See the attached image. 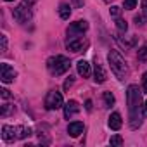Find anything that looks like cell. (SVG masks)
Instances as JSON below:
<instances>
[{
  "label": "cell",
  "mask_w": 147,
  "mask_h": 147,
  "mask_svg": "<svg viewBox=\"0 0 147 147\" xmlns=\"http://www.w3.org/2000/svg\"><path fill=\"white\" fill-rule=\"evenodd\" d=\"M73 4H75L76 7H82L83 5V0H73Z\"/></svg>",
  "instance_id": "30"
},
{
  "label": "cell",
  "mask_w": 147,
  "mask_h": 147,
  "mask_svg": "<svg viewBox=\"0 0 147 147\" xmlns=\"http://www.w3.org/2000/svg\"><path fill=\"white\" fill-rule=\"evenodd\" d=\"M135 23H137V26H142L144 24V18L142 16H135Z\"/></svg>",
  "instance_id": "28"
},
{
  "label": "cell",
  "mask_w": 147,
  "mask_h": 147,
  "mask_svg": "<svg viewBox=\"0 0 147 147\" xmlns=\"http://www.w3.org/2000/svg\"><path fill=\"white\" fill-rule=\"evenodd\" d=\"M78 111H80V106L76 100H67L64 104V118H67V119L73 118L75 114H78Z\"/></svg>",
  "instance_id": "9"
},
{
  "label": "cell",
  "mask_w": 147,
  "mask_h": 147,
  "mask_svg": "<svg viewBox=\"0 0 147 147\" xmlns=\"http://www.w3.org/2000/svg\"><path fill=\"white\" fill-rule=\"evenodd\" d=\"M144 114H145V116H147V100H145V102H144Z\"/></svg>",
  "instance_id": "32"
},
{
  "label": "cell",
  "mask_w": 147,
  "mask_h": 147,
  "mask_svg": "<svg viewBox=\"0 0 147 147\" xmlns=\"http://www.w3.org/2000/svg\"><path fill=\"white\" fill-rule=\"evenodd\" d=\"M71 85H73V76H69V78H67V80L64 82V90H67V88H69Z\"/></svg>",
  "instance_id": "26"
},
{
  "label": "cell",
  "mask_w": 147,
  "mask_h": 147,
  "mask_svg": "<svg viewBox=\"0 0 147 147\" xmlns=\"http://www.w3.org/2000/svg\"><path fill=\"white\" fill-rule=\"evenodd\" d=\"M0 42H2V52L7 50V36L5 35H0Z\"/></svg>",
  "instance_id": "24"
},
{
  "label": "cell",
  "mask_w": 147,
  "mask_h": 147,
  "mask_svg": "<svg viewBox=\"0 0 147 147\" xmlns=\"http://www.w3.org/2000/svg\"><path fill=\"white\" fill-rule=\"evenodd\" d=\"M126 102H128V114H130V128L137 130L142 125V113L144 104H142V92L137 85H130L126 90Z\"/></svg>",
  "instance_id": "1"
},
{
  "label": "cell",
  "mask_w": 147,
  "mask_h": 147,
  "mask_svg": "<svg viewBox=\"0 0 147 147\" xmlns=\"http://www.w3.org/2000/svg\"><path fill=\"white\" fill-rule=\"evenodd\" d=\"M142 7H144V12H145V16H147V0H144V2H142Z\"/></svg>",
  "instance_id": "31"
},
{
  "label": "cell",
  "mask_w": 147,
  "mask_h": 147,
  "mask_svg": "<svg viewBox=\"0 0 147 147\" xmlns=\"http://www.w3.org/2000/svg\"><path fill=\"white\" fill-rule=\"evenodd\" d=\"M109 144H111V145H123V138H121L119 135H113L111 140H109Z\"/></svg>",
  "instance_id": "21"
},
{
  "label": "cell",
  "mask_w": 147,
  "mask_h": 147,
  "mask_svg": "<svg viewBox=\"0 0 147 147\" xmlns=\"http://www.w3.org/2000/svg\"><path fill=\"white\" fill-rule=\"evenodd\" d=\"M87 30H88V23H87L85 19H80V21L73 23V24L67 28V36H80V35H83Z\"/></svg>",
  "instance_id": "7"
},
{
  "label": "cell",
  "mask_w": 147,
  "mask_h": 147,
  "mask_svg": "<svg viewBox=\"0 0 147 147\" xmlns=\"http://www.w3.org/2000/svg\"><path fill=\"white\" fill-rule=\"evenodd\" d=\"M142 90H144V94H147V71L142 75Z\"/></svg>",
  "instance_id": "23"
},
{
  "label": "cell",
  "mask_w": 147,
  "mask_h": 147,
  "mask_svg": "<svg viewBox=\"0 0 147 147\" xmlns=\"http://www.w3.org/2000/svg\"><path fill=\"white\" fill-rule=\"evenodd\" d=\"M2 138L5 142H12L14 138H18V130L14 126H9V125H4L2 126Z\"/></svg>",
  "instance_id": "13"
},
{
  "label": "cell",
  "mask_w": 147,
  "mask_h": 147,
  "mask_svg": "<svg viewBox=\"0 0 147 147\" xmlns=\"http://www.w3.org/2000/svg\"><path fill=\"white\" fill-rule=\"evenodd\" d=\"M5 2H14V0H5Z\"/></svg>",
  "instance_id": "33"
},
{
  "label": "cell",
  "mask_w": 147,
  "mask_h": 147,
  "mask_svg": "<svg viewBox=\"0 0 147 147\" xmlns=\"http://www.w3.org/2000/svg\"><path fill=\"white\" fill-rule=\"evenodd\" d=\"M138 61H147V43H144L138 50Z\"/></svg>",
  "instance_id": "19"
},
{
  "label": "cell",
  "mask_w": 147,
  "mask_h": 147,
  "mask_svg": "<svg viewBox=\"0 0 147 147\" xmlns=\"http://www.w3.org/2000/svg\"><path fill=\"white\" fill-rule=\"evenodd\" d=\"M102 99H104V106H106V107H111V106L114 104V95H113L111 92H104V94H102Z\"/></svg>",
  "instance_id": "17"
},
{
  "label": "cell",
  "mask_w": 147,
  "mask_h": 147,
  "mask_svg": "<svg viewBox=\"0 0 147 147\" xmlns=\"http://www.w3.org/2000/svg\"><path fill=\"white\" fill-rule=\"evenodd\" d=\"M83 130H85V126H83L82 121H73V123L67 125V133L71 137H80L83 133Z\"/></svg>",
  "instance_id": "10"
},
{
  "label": "cell",
  "mask_w": 147,
  "mask_h": 147,
  "mask_svg": "<svg viewBox=\"0 0 147 147\" xmlns=\"http://www.w3.org/2000/svg\"><path fill=\"white\" fill-rule=\"evenodd\" d=\"M18 130V138H26L31 135V128L30 126H16Z\"/></svg>",
  "instance_id": "16"
},
{
  "label": "cell",
  "mask_w": 147,
  "mask_h": 147,
  "mask_svg": "<svg viewBox=\"0 0 147 147\" xmlns=\"http://www.w3.org/2000/svg\"><path fill=\"white\" fill-rule=\"evenodd\" d=\"M116 28H118V31H121V33H126V30H128V24H126V21H125V19H121V18H116Z\"/></svg>",
  "instance_id": "18"
},
{
  "label": "cell",
  "mask_w": 147,
  "mask_h": 147,
  "mask_svg": "<svg viewBox=\"0 0 147 147\" xmlns=\"http://www.w3.org/2000/svg\"><path fill=\"white\" fill-rule=\"evenodd\" d=\"M76 69H78V75L83 76V78H88L92 75V69H90V64L85 61V59H80L76 62Z\"/></svg>",
  "instance_id": "11"
},
{
  "label": "cell",
  "mask_w": 147,
  "mask_h": 147,
  "mask_svg": "<svg viewBox=\"0 0 147 147\" xmlns=\"http://www.w3.org/2000/svg\"><path fill=\"white\" fill-rule=\"evenodd\" d=\"M59 16H61V19H69V16H71V7H69L67 4H61V5H59Z\"/></svg>",
  "instance_id": "15"
},
{
  "label": "cell",
  "mask_w": 147,
  "mask_h": 147,
  "mask_svg": "<svg viewBox=\"0 0 147 147\" xmlns=\"http://www.w3.org/2000/svg\"><path fill=\"white\" fill-rule=\"evenodd\" d=\"M0 92H2V97H4V99H11V92H9L7 88H2Z\"/></svg>",
  "instance_id": "27"
},
{
  "label": "cell",
  "mask_w": 147,
  "mask_h": 147,
  "mask_svg": "<svg viewBox=\"0 0 147 147\" xmlns=\"http://www.w3.org/2000/svg\"><path fill=\"white\" fill-rule=\"evenodd\" d=\"M123 7H125L126 11L135 9V7H137V0H125V2H123Z\"/></svg>",
  "instance_id": "20"
},
{
  "label": "cell",
  "mask_w": 147,
  "mask_h": 147,
  "mask_svg": "<svg viewBox=\"0 0 147 147\" xmlns=\"http://www.w3.org/2000/svg\"><path fill=\"white\" fill-rule=\"evenodd\" d=\"M11 109H12V107H11V106H9V104H5V106H4V107H2V116H7V114H9V113H11Z\"/></svg>",
  "instance_id": "25"
},
{
  "label": "cell",
  "mask_w": 147,
  "mask_h": 147,
  "mask_svg": "<svg viewBox=\"0 0 147 147\" xmlns=\"http://www.w3.org/2000/svg\"><path fill=\"white\" fill-rule=\"evenodd\" d=\"M62 104H64V102H62V95H61V92H57V90H50V92L47 94V97H45V107H47L49 111L61 109V107H64Z\"/></svg>",
  "instance_id": "5"
},
{
  "label": "cell",
  "mask_w": 147,
  "mask_h": 147,
  "mask_svg": "<svg viewBox=\"0 0 147 147\" xmlns=\"http://www.w3.org/2000/svg\"><path fill=\"white\" fill-rule=\"evenodd\" d=\"M69 66H71V62H69V59L64 57V55H54V57H50V59L47 61V67H49V71L52 73L54 76L64 75V73L69 69Z\"/></svg>",
  "instance_id": "3"
},
{
  "label": "cell",
  "mask_w": 147,
  "mask_h": 147,
  "mask_svg": "<svg viewBox=\"0 0 147 147\" xmlns=\"http://www.w3.org/2000/svg\"><path fill=\"white\" fill-rule=\"evenodd\" d=\"M14 78H16L14 67H11L7 62L0 64V80H2L4 83H11V82H14Z\"/></svg>",
  "instance_id": "8"
},
{
  "label": "cell",
  "mask_w": 147,
  "mask_h": 147,
  "mask_svg": "<svg viewBox=\"0 0 147 147\" xmlns=\"http://www.w3.org/2000/svg\"><path fill=\"white\" fill-rule=\"evenodd\" d=\"M94 80L97 82V83H104L106 82V71H104V67H102V64H99V61H97V57H95V64H94Z\"/></svg>",
  "instance_id": "12"
},
{
  "label": "cell",
  "mask_w": 147,
  "mask_h": 147,
  "mask_svg": "<svg viewBox=\"0 0 147 147\" xmlns=\"http://www.w3.org/2000/svg\"><path fill=\"white\" fill-rule=\"evenodd\" d=\"M109 12H111V16H113V18H119V14H121V7H118V5H113Z\"/></svg>",
  "instance_id": "22"
},
{
  "label": "cell",
  "mask_w": 147,
  "mask_h": 147,
  "mask_svg": "<svg viewBox=\"0 0 147 147\" xmlns=\"http://www.w3.org/2000/svg\"><path fill=\"white\" fill-rule=\"evenodd\" d=\"M107 61H109V66H111V71L114 73V76L118 80H126L128 76V66H126V61L121 57V54L118 50H111L107 54Z\"/></svg>",
  "instance_id": "2"
},
{
  "label": "cell",
  "mask_w": 147,
  "mask_h": 147,
  "mask_svg": "<svg viewBox=\"0 0 147 147\" xmlns=\"http://www.w3.org/2000/svg\"><path fill=\"white\" fill-rule=\"evenodd\" d=\"M107 125H109V128H111V130H119V128L123 126L121 114H119V113H113V114L109 116V121H107Z\"/></svg>",
  "instance_id": "14"
},
{
  "label": "cell",
  "mask_w": 147,
  "mask_h": 147,
  "mask_svg": "<svg viewBox=\"0 0 147 147\" xmlns=\"http://www.w3.org/2000/svg\"><path fill=\"white\" fill-rule=\"evenodd\" d=\"M85 109H87V111H92V100H87V102H85Z\"/></svg>",
  "instance_id": "29"
},
{
  "label": "cell",
  "mask_w": 147,
  "mask_h": 147,
  "mask_svg": "<svg viewBox=\"0 0 147 147\" xmlns=\"http://www.w3.org/2000/svg\"><path fill=\"white\" fill-rule=\"evenodd\" d=\"M12 16H14V19L18 21V23H21V24H24V23H28L30 19H31V4H28V2H23L16 7V9H12Z\"/></svg>",
  "instance_id": "4"
},
{
  "label": "cell",
  "mask_w": 147,
  "mask_h": 147,
  "mask_svg": "<svg viewBox=\"0 0 147 147\" xmlns=\"http://www.w3.org/2000/svg\"><path fill=\"white\" fill-rule=\"evenodd\" d=\"M87 47H88V40L83 38L82 35L80 36H67V42H66V49L67 50H71V52H82Z\"/></svg>",
  "instance_id": "6"
}]
</instances>
